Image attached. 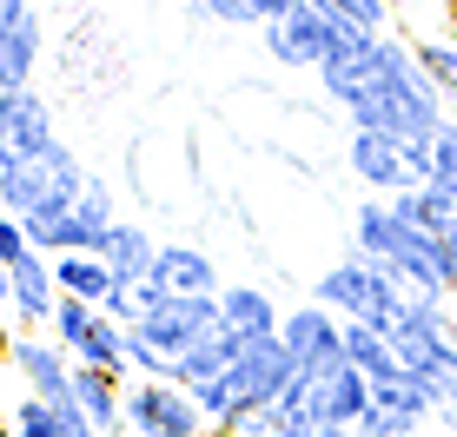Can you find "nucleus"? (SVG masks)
I'll use <instances>...</instances> for the list:
<instances>
[{"label":"nucleus","mask_w":457,"mask_h":437,"mask_svg":"<svg viewBox=\"0 0 457 437\" xmlns=\"http://www.w3.org/2000/svg\"><path fill=\"white\" fill-rule=\"evenodd\" d=\"M7 365L21 371V384L34 398H73V351L60 345V338H34V332H13L7 345Z\"/></svg>","instance_id":"9d476101"},{"label":"nucleus","mask_w":457,"mask_h":437,"mask_svg":"<svg viewBox=\"0 0 457 437\" xmlns=\"http://www.w3.org/2000/svg\"><path fill=\"white\" fill-rule=\"evenodd\" d=\"M34 67H40V7L21 0L0 21V87H34Z\"/></svg>","instance_id":"4468645a"},{"label":"nucleus","mask_w":457,"mask_h":437,"mask_svg":"<svg viewBox=\"0 0 457 437\" xmlns=\"http://www.w3.org/2000/svg\"><path fill=\"white\" fill-rule=\"evenodd\" d=\"M27 252H34V245H27V226L13 212H0V272H13Z\"/></svg>","instance_id":"a878e982"},{"label":"nucleus","mask_w":457,"mask_h":437,"mask_svg":"<svg viewBox=\"0 0 457 437\" xmlns=\"http://www.w3.org/2000/svg\"><path fill=\"white\" fill-rule=\"evenodd\" d=\"M345 160H352V179H358V186H371V199H391V193H411V186H418L404 146H398V139H385V133H358V127H352Z\"/></svg>","instance_id":"9b49d317"},{"label":"nucleus","mask_w":457,"mask_h":437,"mask_svg":"<svg viewBox=\"0 0 457 437\" xmlns=\"http://www.w3.org/2000/svg\"><path fill=\"white\" fill-rule=\"evenodd\" d=\"M219 325H232V332H245V338H278L286 311L272 305L265 285H219Z\"/></svg>","instance_id":"2eb2a0df"},{"label":"nucleus","mask_w":457,"mask_h":437,"mask_svg":"<svg viewBox=\"0 0 457 437\" xmlns=\"http://www.w3.org/2000/svg\"><path fill=\"white\" fill-rule=\"evenodd\" d=\"M319 87L352 113L358 133H385L398 139L404 153H424L445 127V100L424 80L418 54L391 34H358V27H338L332 60L319 67Z\"/></svg>","instance_id":"f257e3e1"},{"label":"nucleus","mask_w":457,"mask_h":437,"mask_svg":"<svg viewBox=\"0 0 457 437\" xmlns=\"http://www.w3.org/2000/svg\"><path fill=\"white\" fill-rule=\"evenodd\" d=\"M7 437H100L87 425V411L73 398H34V392H21L7 404Z\"/></svg>","instance_id":"ddd939ff"},{"label":"nucleus","mask_w":457,"mask_h":437,"mask_svg":"<svg viewBox=\"0 0 457 437\" xmlns=\"http://www.w3.org/2000/svg\"><path fill=\"white\" fill-rule=\"evenodd\" d=\"M259 34H265V54H272L278 67H292V73H319L325 60H332V46H338V21H325L312 0H298L286 21H265Z\"/></svg>","instance_id":"0eeeda50"},{"label":"nucleus","mask_w":457,"mask_h":437,"mask_svg":"<svg viewBox=\"0 0 457 437\" xmlns=\"http://www.w3.org/2000/svg\"><path fill=\"white\" fill-rule=\"evenodd\" d=\"M371 411H391V417H404V425H431V417H437V398H431V384H424V378L391 371V378L371 384Z\"/></svg>","instance_id":"6ab92c4d"},{"label":"nucleus","mask_w":457,"mask_h":437,"mask_svg":"<svg viewBox=\"0 0 457 437\" xmlns=\"http://www.w3.org/2000/svg\"><path fill=\"white\" fill-rule=\"evenodd\" d=\"M278 345H286L292 371H325V365H338V358H345V318L312 299V305L286 311V325H278Z\"/></svg>","instance_id":"1a4fd4ad"},{"label":"nucleus","mask_w":457,"mask_h":437,"mask_svg":"<svg viewBox=\"0 0 457 437\" xmlns=\"http://www.w3.org/2000/svg\"><path fill=\"white\" fill-rule=\"evenodd\" d=\"M93 311H100V305H80V299H60V305H54V325H46V332H54L60 345H73V338H80L87 325H93Z\"/></svg>","instance_id":"b1692460"},{"label":"nucleus","mask_w":457,"mask_h":437,"mask_svg":"<svg viewBox=\"0 0 457 437\" xmlns=\"http://www.w3.org/2000/svg\"><path fill=\"white\" fill-rule=\"evenodd\" d=\"M73 365H93V371H113V378H126V325H113L106 311H93V325L80 338H73Z\"/></svg>","instance_id":"aec40b11"},{"label":"nucleus","mask_w":457,"mask_h":437,"mask_svg":"<svg viewBox=\"0 0 457 437\" xmlns=\"http://www.w3.org/2000/svg\"><path fill=\"white\" fill-rule=\"evenodd\" d=\"M345 365H358L365 378H391V371H404L398 365V351H391V338L378 332V325H345Z\"/></svg>","instance_id":"412c9836"},{"label":"nucleus","mask_w":457,"mask_h":437,"mask_svg":"<svg viewBox=\"0 0 457 437\" xmlns=\"http://www.w3.org/2000/svg\"><path fill=\"white\" fill-rule=\"evenodd\" d=\"M126 332H139L153 351H166L172 365H179L186 351L199 345V338H212L219 332V299H160V305H146Z\"/></svg>","instance_id":"423d86ee"},{"label":"nucleus","mask_w":457,"mask_h":437,"mask_svg":"<svg viewBox=\"0 0 457 437\" xmlns=\"http://www.w3.org/2000/svg\"><path fill=\"white\" fill-rule=\"evenodd\" d=\"M133 292H139V311L160 299H219V265L199 245H160L146 285H133Z\"/></svg>","instance_id":"6e6552de"},{"label":"nucleus","mask_w":457,"mask_h":437,"mask_svg":"<svg viewBox=\"0 0 457 437\" xmlns=\"http://www.w3.org/2000/svg\"><path fill=\"white\" fill-rule=\"evenodd\" d=\"M0 425H7V351H0Z\"/></svg>","instance_id":"7c9ffc66"},{"label":"nucleus","mask_w":457,"mask_h":437,"mask_svg":"<svg viewBox=\"0 0 457 437\" xmlns=\"http://www.w3.org/2000/svg\"><path fill=\"white\" fill-rule=\"evenodd\" d=\"M54 285H60V299L106 305V299H113V285H120V278L106 272V259H100V252H60V259H54Z\"/></svg>","instance_id":"a211bd4d"},{"label":"nucleus","mask_w":457,"mask_h":437,"mask_svg":"<svg viewBox=\"0 0 457 437\" xmlns=\"http://www.w3.org/2000/svg\"><path fill=\"white\" fill-rule=\"evenodd\" d=\"M100 259H106V272L120 278V285H146V272H153V259H160V239H153L146 226H133V218H120L113 232H106V245H100Z\"/></svg>","instance_id":"dca6fc26"},{"label":"nucleus","mask_w":457,"mask_h":437,"mask_svg":"<svg viewBox=\"0 0 457 437\" xmlns=\"http://www.w3.org/2000/svg\"><path fill=\"white\" fill-rule=\"evenodd\" d=\"M411 54H418L424 80L437 87V100H457V46H451V40H418Z\"/></svg>","instance_id":"5701e85b"},{"label":"nucleus","mask_w":457,"mask_h":437,"mask_svg":"<svg viewBox=\"0 0 457 437\" xmlns=\"http://www.w3.org/2000/svg\"><path fill=\"white\" fill-rule=\"evenodd\" d=\"M54 305H60L54 259H46V252H27V259L7 272V311H13V325H21V332H40V325H54Z\"/></svg>","instance_id":"f8f14e48"},{"label":"nucleus","mask_w":457,"mask_h":437,"mask_svg":"<svg viewBox=\"0 0 457 437\" xmlns=\"http://www.w3.org/2000/svg\"><path fill=\"white\" fill-rule=\"evenodd\" d=\"M437 252H445V272H451V285H457V226L437 239Z\"/></svg>","instance_id":"c756f323"},{"label":"nucleus","mask_w":457,"mask_h":437,"mask_svg":"<svg viewBox=\"0 0 457 437\" xmlns=\"http://www.w3.org/2000/svg\"><path fill=\"white\" fill-rule=\"evenodd\" d=\"M7 345H13V332H7V325H0V351H7Z\"/></svg>","instance_id":"473e14b6"},{"label":"nucleus","mask_w":457,"mask_h":437,"mask_svg":"<svg viewBox=\"0 0 457 437\" xmlns=\"http://www.w3.org/2000/svg\"><path fill=\"white\" fill-rule=\"evenodd\" d=\"M60 146V133H54V113H46V100L34 87H7L0 93V166H34L46 160V153Z\"/></svg>","instance_id":"39448f33"},{"label":"nucleus","mask_w":457,"mask_h":437,"mask_svg":"<svg viewBox=\"0 0 457 437\" xmlns=\"http://www.w3.org/2000/svg\"><path fill=\"white\" fill-rule=\"evenodd\" d=\"M245 345H252L245 332H232V325H219L212 338H199V345H193V351L179 358V371H172V384H186V392H193V384H206V378H226V371H232V365H239V358H245Z\"/></svg>","instance_id":"f3484780"},{"label":"nucleus","mask_w":457,"mask_h":437,"mask_svg":"<svg viewBox=\"0 0 457 437\" xmlns=\"http://www.w3.org/2000/svg\"><path fill=\"white\" fill-rule=\"evenodd\" d=\"M120 437H126V431H120Z\"/></svg>","instance_id":"c9c22d12"},{"label":"nucleus","mask_w":457,"mask_h":437,"mask_svg":"<svg viewBox=\"0 0 457 437\" xmlns=\"http://www.w3.org/2000/svg\"><path fill=\"white\" fill-rule=\"evenodd\" d=\"M312 299H319L325 311H338L345 325H378V332H398V318L411 311V292L398 285V278L385 272L378 259H365V252H352V259H338L332 272L312 285Z\"/></svg>","instance_id":"7ed1b4c3"},{"label":"nucleus","mask_w":457,"mask_h":437,"mask_svg":"<svg viewBox=\"0 0 457 437\" xmlns=\"http://www.w3.org/2000/svg\"><path fill=\"white\" fill-rule=\"evenodd\" d=\"M126 437H206V417L186 384L133 378L126 384Z\"/></svg>","instance_id":"20e7f679"},{"label":"nucleus","mask_w":457,"mask_h":437,"mask_svg":"<svg viewBox=\"0 0 457 437\" xmlns=\"http://www.w3.org/2000/svg\"><path fill=\"white\" fill-rule=\"evenodd\" d=\"M206 21H219V27H259V13H252V0H206Z\"/></svg>","instance_id":"cd10ccee"},{"label":"nucleus","mask_w":457,"mask_h":437,"mask_svg":"<svg viewBox=\"0 0 457 437\" xmlns=\"http://www.w3.org/2000/svg\"><path fill=\"white\" fill-rule=\"evenodd\" d=\"M0 193H7V166H0Z\"/></svg>","instance_id":"72a5a7b5"},{"label":"nucleus","mask_w":457,"mask_h":437,"mask_svg":"<svg viewBox=\"0 0 457 437\" xmlns=\"http://www.w3.org/2000/svg\"><path fill=\"white\" fill-rule=\"evenodd\" d=\"M312 7H319L325 21H338V27H358V34H385L391 27L385 0H312Z\"/></svg>","instance_id":"4be33fe9"},{"label":"nucleus","mask_w":457,"mask_h":437,"mask_svg":"<svg viewBox=\"0 0 457 437\" xmlns=\"http://www.w3.org/2000/svg\"><path fill=\"white\" fill-rule=\"evenodd\" d=\"M431 179H457V120H445L431 139ZM424 179V186H431Z\"/></svg>","instance_id":"393cba45"},{"label":"nucleus","mask_w":457,"mask_h":437,"mask_svg":"<svg viewBox=\"0 0 457 437\" xmlns=\"http://www.w3.org/2000/svg\"><path fill=\"white\" fill-rule=\"evenodd\" d=\"M437 417H445V431H451V437H457V411H437Z\"/></svg>","instance_id":"2f4dec72"},{"label":"nucleus","mask_w":457,"mask_h":437,"mask_svg":"<svg viewBox=\"0 0 457 437\" xmlns=\"http://www.w3.org/2000/svg\"><path fill=\"white\" fill-rule=\"evenodd\" d=\"M292 7H298V0H252V13H259V27H265V21H286Z\"/></svg>","instance_id":"c85d7f7f"},{"label":"nucleus","mask_w":457,"mask_h":437,"mask_svg":"<svg viewBox=\"0 0 457 437\" xmlns=\"http://www.w3.org/2000/svg\"><path fill=\"white\" fill-rule=\"evenodd\" d=\"M352 252L378 259L411 299H451V272H445L437 239L424 226H404V218L391 212V199H365V206H358V245Z\"/></svg>","instance_id":"f03ea898"},{"label":"nucleus","mask_w":457,"mask_h":437,"mask_svg":"<svg viewBox=\"0 0 457 437\" xmlns=\"http://www.w3.org/2000/svg\"><path fill=\"white\" fill-rule=\"evenodd\" d=\"M424 384H431L437 411H457V345L445 351V365H437V371H431V378H424Z\"/></svg>","instance_id":"bb28decb"},{"label":"nucleus","mask_w":457,"mask_h":437,"mask_svg":"<svg viewBox=\"0 0 457 437\" xmlns=\"http://www.w3.org/2000/svg\"><path fill=\"white\" fill-rule=\"evenodd\" d=\"M0 93H7V87H0Z\"/></svg>","instance_id":"f704fd0d"}]
</instances>
